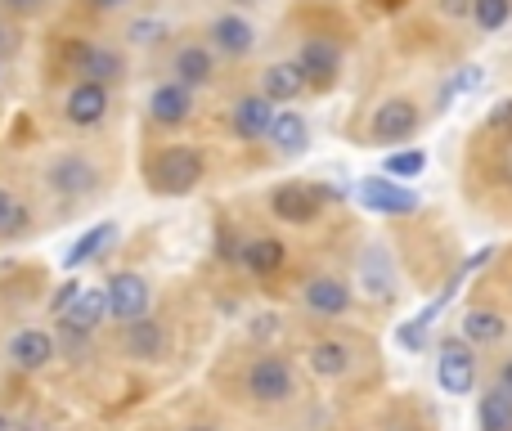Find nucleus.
<instances>
[{"label": "nucleus", "instance_id": "nucleus-1", "mask_svg": "<svg viewBox=\"0 0 512 431\" xmlns=\"http://www.w3.org/2000/svg\"><path fill=\"white\" fill-rule=\"evenodd\" d=\"M207 180V158L194 144H167L144 158V185L158 198H185Z\"/></svg>", "mask_w": 512, "mask_h": 431}, {"label": "nucleus", "instance_id": "nucleus-2", "mask_svg": "<svg viewBox=\"0 0 512 431\" xmlns=\"http://www.w3.org/2000/svg\"><path fill=\"white\" fill-rule=\"evenodd\" d=\"M333 198V189L306 185V180H283L270 189V216L283 225H315L324 216V203Z\"/></svg>", "mask_w": 512, "mask_h": 431}, {"label": "nucleus", "instance_id": "nucleus-3", "mask_svg": "<svg viewBox=\"0 0 512 431\" xmlns=\"http://www.w3.org/2000/svg\"><path fill=\"white\" fill-rule=\"evenodd\" d=\"M41 180L54 198H90L99 189V167L86 153H59V158L45 162Z\"/></svg>", "mask_w": 512, "mask_h": 431}, {"label": "nucleus", "instance_id": "nucleus-4", "mask_svg": "<svg viewBox=\"0 0 512 431\" xmlns=\"http://www.w3.org/2000/svg\"><path fill=\"white\" fill-rule=\"evenodd\" d=\"M418 126H423V113H418L414 99L391 95L369 113V140L373 144H405L418 135Z\"/></svg>", "mask_w": 512, "mask_h": 431}, {"label": "nucleus", "instance_id": "nucleus-5", "mask_svg": "<svg viewBox=\"0 0 512 431\" xmlns=\"http://www.w3.org/2000/svg\"><path fill=\"white\" fill-rule=\"evenodd\" d=\"M355 203L369 216H414L418 207H423V198L391 176H364L360 185H355Z\"/></svg>", "mask_w": 512, "mask_h": 431}, {"label": "nucleus", "instance_id": "nucleus-6", "mask_svg": "<svg viewBox=\"0 0 512 431\" xmlns=\"http://www.w3.org/2000/svg\"><path fill=\"white\" fill-rule=\"evenodd\" d=\"M477 346H468L463 337H450V342H441V351H436V387L445 391V396H472V387H477Z\"/></svg>", "mask_w": 512, "mask_h": 431}, {"label": "nucleus", "instance_id": "nucleus-7", "mask_svg": "<svg viewBox=\"0 0 512 431\" xmlns=\"http://www.w3.org/2000/svg\"><path fill=\"white\" fill-rule=\"evenodd\" d=\"M63 59H68V68L77 72V77L86 81H122L126 77V54L113 50V45H95V41H72L68 50H63Z\"/></svg>", "mask_w": 512, "mask_h": 431}, {"label": "nucleus", "instance_id": "nucleus-8", "mask_svg": "<svg viewBox=\"0 0 512 431\" xmlns=\"http://www.w3.org/2000/svg\"><path fill=\"white\" fill-rule=\"evenodd\" d=\"M149 297H153L149 279H144V274H135V270H117L113 279L104 283L108 315H113L117 324H131V319L149 315Z\"/></svg>", "mask_w": 512, "mask_h": 431}, {"label": "nucleus", "instance_id": "nucleus-9", "mask_svg": "<svg viewBox=\"0 0 512 431\" xmlns=\"http://www.w3.org/2000/svg\"><path fill=\"white\" fill-rule=\"evenodd\" d=\"M248 396L256 405H283V400L297 396V378H292V369L279 360V355H261V360H252L248 369Z\"/></svg>", "mask_w": 512, "mask_h": 431}, {"label": "nucleus", "instance_id": "nucleus-10", "mask_svg": "<svg viewBox=\"0 0 512 431\" xmlns=\"http://www.w3.org/2000/svg\"><path fill=\"white\" fill-rule=\"evenodd\" d=\"M108 108H113V95H108L104 81L77 77L68 86V95H63V117H68V126H77V131H90V126H99L108 117Z\"/></svg>", "mask_w": 512, "mask_h": 431}, {"label": "nucleus", "instance_id": "nucleus-11", "mask_svg": "<svg viewBox=\"0 0 512 431\" xmlns=\"http://www.w3.org/2000/svg\"><path fill=\"white\" fill-rule=\"evenodd\" d=\"M207 36H212V50L221 54V59H248L256 50V23L248 14H239V9L216 14L212 23H207Z\"/></svg>", "mask_w": 512, "mask_h": 431}, {"label": "nucleus", "instance_id": "nucleus-12", "mask_svg": "<svg viewBox=\"0 0 512 431\" xmlns=\"http://www.w3.org/2000/svg\"><path fill=\"white\" fill-rule=\"evenodd\" d=\"M297 68L310 90H333L337 72H342V50L333 41H324V36H306L297 50Z\"/></svg>", "mask_w": 512, "mask_h": 431}, {"label": "nucleus", "instance_id": "nucleus-13", "mask_svg": "<svg viewBox=\"0 0 512 431\" xmlns=\"http://www.w3.org/2000/svg\"><path fill=\"white\" fill-rule=\"evenodd\" d=\"M171 81H180V86L189 90H203L216 81V50L203 41H185L171 50Z\"/></svg>", "mask_w": 512, "mask_h": 431}, {"label": "nucleus", "instance_id": "nucleus-14", "mask_svg": "<svg viewBox=\"0 0 512 431\" xmlns=\"http://www.w3.org/2000/svg\"><path fill=\"white\" fill-rule=\"evenodd\" d=\"M301 301H306V310L315 319H342L346 310H351V288H346L337 274H315V279H306V288H301Z\"/></svg>", "mask_w": 512, "mask_h": 431}, {"label": "nucleus", "instance_id": "nucleus-15", "mask_svg": "<svg viewBox=\"0 0 512 431\" xmlns=\"http://www.w3.org/2000/svg\"><path fill=\"white\" fill-rule=\"evenodd\" d=\"M54 355H59V342H54V333H45V328H18V333L9 337V360L23 373H41Z\"/></svg>", "mask_w": 512, "mask_h": 431}, {"label": "nucleus", "instance_id": "nucleus-16", "mask_svg": "<svg viewBox=\"0 0 512 431\" xmlns=\"http://www.w3.org/2000/svg\"><path fill=\"white\" fill-rule=\"evenodd\" d=\"M360 288H364V297H373V301L396 297V265H391V252L382 243H369L360 252Z\"/></svg>", "mask_w": 512, "mask_h": 431}, {"label": "nucleus", "instance_id": "nucleus-17", "mask_svg": "<svg viewBox=\"0 0 512 431\" xmlns=\"http://www.w3.org/2000/svg\"><path fill=\"white\" fill-rule=\"evenodd\" d=\"M149 117L158 126H167V131L185 126L189 117H194V90L180 86V81H162V86L149 95Z\"/></svg>", "mask_w": 512, "mask_h": 431}, {"label": "nucleus", "instance_id": "nucleus-18", "mask_svg": "<svg viewBox=\"0 0 512 431\" xmlns=\"http://www.w3.org/2000/svg\"><path fill=\"white\" fill-rule=\"evenodd\" d=\"M239 265L256 279H270V274H279L283 265H288V243L274 234H256V238H243L239 247Z\"/></svg>", "mask_w": 512, "mask_h": 431}, {"label": "nucleus", "instance_id": "nucleus-19", "mask_svg": "<svg viewBox=\"0 0 512 431\" xmlns=\"http://www.w3.org/2000/svg\"><path fill=\"white\" fill-rule=\"evenodd\" d=\"M274 113H279V104H270V99H265L261 90H256V95H243L239 104L230 108L234 135H239V140H248V144L265 140V135H270V122H274Z\"/></svg>", "mask_w": 512, "mask_h": 431}, {"label": "nucleus", "instance_id": "nucleus-20", "mask_svg": "<svg viewBox=\"0 0 512 431\" xmlns=\"http://www.w3.org/2000/svg\"><path fill=\"white\" fill-rule=\"evenodd\" d=\"M306 77H301L297 59H279L270 63V68H261V95L270 99V104H297L301 95H306Z\"/></svg>", "mask_w": 512, "mask_h": 431}, {"label": "nucleus", "instance_id": "nucleus-21", "mask_svg": "<svg viewBox=\"0 0 512 431\" xmlns=\"http://www.w3.org/2000/svg\"><path fill=\"white\" fill-rule=\"evenodd\" d=\"M122 346H126V355H131V360H144V364H149V360H162V355H167L171 337H167V328H162L158 319L140 315V319H131V324H126Z\"/></svg>", "mask_w": 512, "mask_h": 431}, {"label": "nucleus", "instance_id": "nucleus-22", "mask_svg": "<svg viewBox=\"0 0 512 431\" xmlns=\"http://www.w3.org/2000/svg\"><path fill=\"white\" fill-rule=\"evenodd\" d=\"M265 140L274 144V149L283 153V158H301V153L310 149V122L297 113V108H279L270 122V135Z\"/></svg>", "mask_w": 512, "mask_h": 431}, {"label": "nucleus", "instance_id": "nucleus-23", "mask_svg": "<svg viewBox=\"0 0 512 431\" xmlns=\"http://www.w3.org/2000/svg\"><path fill=\"white\" fill-rule=\"evenodd\" d=\"M108 315V301H104V288H81V297L72 301L68 310L59 315L63 328H77V333H95Z\"/></svg>", "mask_w": 512, "mask_h": 431}, {"label": "nucleus", "instance_id": "nucleus-24", "mask_svg": "<svg viewBox=\"0 0 512 431\" xmlns=\"http://www.w3.org/2000/svg\"><path fill=\"white\" fill-rule=\"evenodd\" d=\"M459 337L468 346H499L508 337V319L499 310H468L459 324Z\"/></svg>", "mask_w": 512, "mask_h": 431}, {"label": "nucleus", "instance_id": "nucleus-25", "mask_svg": "<svg viewBox=\"0 0 512 431\" xmlns=\"http://www.w3.org/2000/svg\"><path fill=\"white\" fill-rule=\"evenodd\" d=\"M113 238H117V225H113V220H99V225H90L86 234H81L77 243L63 252V270H81V265H90L108 243H113Z\"/></svg>", "mask_w": 512, "mask_h": 431}, {"label": "nucleus", "instance_id": "nucleus-26", "mask_svg": "<svg viewBox=\"0 0 512 431\" xmlns=\"http://www.w3.org/2000/svg\"><path fill=\"white\" fill-rule=\"evenodd\" d=\"M310 373H315V378H342L346 369H351V346L346 342H337V337H319L315 346H310Z\"/></svg>", "mask_w": 512, "mask_h": 431}, {"label": "nucleus", "instance_id": "nucleus-27", "mask_svg": "<svg viewBox=\"0 0 512 431\" xmlns=\"http://www.w3.org/2000/svg\"><path fill=\"white\" fill-rule=\"evenodd\" d=\"M477 423L481 431H512V396L504 387H486L477 400Z\"/></svg>", "mask_w": 512, "mask_h": 431}, {"label": "nucleus", "instance_id": "nucleus-28", "mask_svg": "<svg viewBox=\"0 0 512 431\" xmlns=\"http://www.w3.org/2000/svg\"><path fill=\"white\" fill-rule=\"evenodd\" d=\"M472 27L486 36L504 32V27L512 23V0H472Z\"/></svg>", "mask_w": 512, "mask_h": 431}, {"label": "nucleus", "instance_id": "nucleus-29", "mask_svg": "<svg viewBox=\"0 0 512 431\" xmlns=\"http://www.w3.org/2000/svg\"><path fill=\"white\" fill-rule=\"evenodd\" d=\"M427 171V153L423 149H391L382 158V176L391 180H418Z\"/></svg>", "mask_w": 512, "mask_h": 431}, {"label": "nucleus", "instance_id": "nucleus-30", "mask_svg": "<svg viewBox=\"0 0 512 431\" xmlns=\"http://www.w3.org/2000/svg\"><path fill=\"white\" fill-rule=\"evenodd\" d=\"M162 36H167V23H162V18H131V23H126V41L131 45H140V50H149V45H162Z\"/></svg>", "mask_w": 512, "mask_h": 431}, {"label": "nucleus", "instance_id": "nucleus-31", "mask_svg": "<svg viewBox=\"0 0 512 431\" xmlns=\"http://www.w3.org/2000/svg\"><path fill=\"white\" fill-rule=\"evenodd\" d=\"M481 81H486V72L477 68V63H468V68H459L450 77V86L441 90V104H450V99H459V95H472V90H481Z\"/></svg>", "mask_w": 512, "mask_h": 431}, {"label": "nucleus", "instance_id": "nucleus-32", "mask_svg": "<svg viewBox=\"0 0 512 431\" xmlns=\"http://www.w3.org/2000/svg\"><path fill=\"white\" fill-rule=\"evenodd\" d=\"M396 342L400 346H405V351H423V346H427V324H423V319H405V324H400L396 328Z\"/></svg>", "mask_w": 512, "mask_h": 431}, {"label": "nucleus", "instance_id": "nucleus-33", "mask_svg": "<svg viewBox=\"0 0 512 431\" xmlns=\"http://www.w3.org/2000/svg\"><path fill=\"white\" fill-rule=\"evenodd\" d=\"M486 131H499V135H512V99H499L495 108L486 113Z\"/></svg>", "mask_w": 512, "mask_h": 431}, {"label": "nucleus", "instance_id": "nucleus-34", "mask_svg": "<svg viewBox=\"0 0 512 431\" xmlns=\"http://www.w3.org/2000/svg\"><path fill=\"white\" fill-rule=\"evenodd\" d=\"M81 288H86V283H81V279H68V283H59V292H54V297H50V310H54V315H63V310H68L72 301L81 297Z\"/></svg>", "mask_w": 512, "mask_h": 431}, {"label": "nucleus", "instance_id": "nucleus-35", "mask_svg": "<svg viewBox=\"0 0 512 431\" xmlns=\"http://www.w3.org/2000/svg\"><path fill=\"white\" fill-rule=\"evenodd\" d=\"M86 337H90V333H77V328H63V333L54 337V342H59L63 351L72 355V360H86Z\"/></svg>", "mask_w": 512, "mask_h": 431}, {"label": "nucleus", "instance_id": "nucleus-36", "mask_svg": "<svg viewBox=\"0 0 512 431\" xmlns=\"http://www.w3.org/2000/svg\"><path fill=\"white\" fill-rule=\"evenodd\" d=\"M0 5H5L14 18H41L45 9H50V0H0Z\"/></svg>", "mask_w": 512, "mask_h": 431}, {"label": "nucleus", "instance_id": "nucleus-37", "mask_svg": "<svg viewBox=\"0 0 512 431\" xmlns=\"http://www.w3.org/2000/svg\"><path fill=\"white\" fill-rule=\"evenodd\" d=\"M239 238H234V229H221V234H216V256H221V261H239Z\"/></svg>", "mask_w": 512, "mask_h": 431}, {"label": "nucleus", "instance_id": "nucleus-38", "mask_svg": "<svg viewBox=\"0 0 512 431\" xmlns=\"http://www.w3.org/2000/svg\"><path fill=\"white\" fill-rule=\"evenodd\" d=\"M23 229H27V207H18V203H14V212L5 216V225H0V234H5V238H18V234H23Z\"/></svg>", "mask_w": 512, "mask_h": 431}, {"label": "nucleus", "instance_id": "nucleus-39", "mask_svg": "<svg viewBox=\"0 0 512 431\" xmlns=\"http://www.w3.org/2000/svg\"><path fill=\"white\" fill-rule=\"evenodd\" d=\"M436 9H441L445 18H468L472 14V0H436Z\"/></svg>", "mask_w": 512, "mask_h": 431}, {"label": "nucleus", "instance_id": "nucleus-40", "mask_svg": "<svg viewBox=\"0 0 512 431\" xmlns=\"http://www.w3.org/2000/svg\"><path fill=\"white\" fill-rule=\"evenodd\" d=\"M18 50V32L9 23H0V54H14Z\"/></svg>", "mask_w": 512, "mask_h": 431}, {"label": "nucleus", "instance_id": "nucleus-41", "mask_svg": "<svg viewBox=\"0 0 512 431\" xmlns=\"http://www.w3.org/2000/svg\"><path fill=\"white\" fill-rule=\"evenodd\" d=\"M499 176H504V185L512 189V140H508V149H504V162H499Z\"/></svg>", "mask_w": 512, "mask_h": 431}, {"label": "nucleus", "instance_id": "nucleus-42", "mask_svg": "<svg viewBox=\"0 0 512 431\" xmlns=\"http://www.w3.org/2000/svg\"><path fill=\"white\" fill-rule=\"evenodd\" d=\"M495 382H499V387H504L508 396H512V360H504V364H499V378H495Z\"/></svg>", "mask_w": 512, "mask_h": 431}, {"label": "nucleus", "instance_id": "nucleus-43", "mask_svg": "<svg viewBox=\"0 0 512 431\" xmlns=\"http://www.w3.org/2000/svg\"><path fill=\"white\" fill-rule=\"evenodd\" d=\"M90 5H95L99 14H113V9H126V5H131V0H90Z\"/></svg>", "mask_w": 512, "mask_h": 431}, {"label": "nucleus", "instance_id": "nucleus-44", "mask_svg": "<svg viewBox=\"0 0 512 431\" xmlns=\"http://www.w3.org/2000/svg\"><path fill=\"white\" fill-rule=\"evenodd\" d=\"M14 212V194H9L5 185H0V225H5V216Z\"/></svg>", "mask_w": 512, "mask_h": 431}, {"label": "nucleus", "instance_id": "nucleus-45", "mask_svg": "<svg viewBox=\"0 0 512 431\" xmlns=\"http://www.w3.org/2000/svg\"><path fill=\"white\" fill-rule=\"evenodd\" d=\"M234 9H252V5H261V0H230Z\"/></svg>", "mask_w": 512, "mask_h": 431}, {"label": "nucleus", "instance_id": "nucleus-46", "mask_svg": "<svg viewBox=\"0 0 512 431\" xmlns=\"http://www.w3.org/2000/svg\"><path fill=\"white\" fill-rule=\"evenodd\" d=\"M382 431H414V427H405V423H391V427H382Z\"/></svg>", "mask_w": 512, "mask_h": 431}, {"label": "nucleus", "instance_id": "nucleus-47", "mask_svg": "<svg viewBox=\"0 0 512 431\" xmlns=\"http://www.w3.org/2000/svg\"><path fill=\"white\" fill-rule=\"evenodd\" d=\"M0 431H14V423H9V418H5V414H0Z\"/></svg>", "mask_w": 512, "mask_h": 431}, {"label": "nucleus", "instance_id": "nucleus-48", "mask_svg": "<svg viewBox=\"0 0 512 431\" xmlns=\"http://www.w3.org/2000/svg\"><path fill=\"white\" fill-rule=\"evenodd\" d=\"M185 431H216V427H203V423H198V427H185Z\"/></svg>", "mask_w": 512, "mask_h": 431}, {"label": "nucleus", "instance_id": "nucleus-49", "mask_svg": "<svg viewBox=\"0 0 512 431\" xmlns=\"http://www.w3.org/2000/svg\"><path fill=\"white\" fill-rule=\"evenodd\" d=\"M0 81H5V63H0Z\"/></svg>", "mask_w": 512, "mask_h": 431}]
</instances>
